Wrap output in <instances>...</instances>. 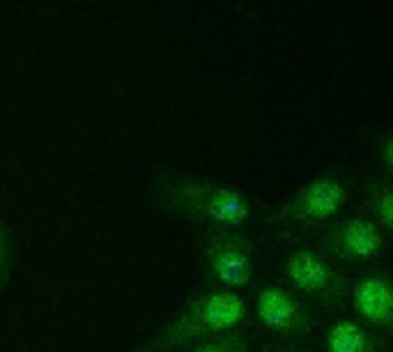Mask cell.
Returning a JSON list of instances; mask_svg holds the SVG:
<instances>
[{
    "label": "cell",
    "mask_w": 393,
    "mask_h": 352,
    "mask_svg": "<svg viewBox=\"0 0 393 352\" xmlns=\"http://www.w3.org/2000/svg\"><path fill=\"white\" fill-rule=\"evenodd\" d=\"M150 200L161 212L203 228H244L253 219V203L242 189L180 171L156 173Z\"/></svg>",
    "instance_id": "1"
},
{
    "label": "cell",
    "mask_w": 393,
    "mask_h": 352,
    "mask_svg": "<svg viewBox=\"0 0 393 352\" xmlns=\"http://www.w3.org/2000/svg\"><path fill=\"white\" fill-rule=\"evenodd\" d=\"M249 315V302L242 293L203 288L191 293L159 329L127 352H180L214 334L237 329Z\"/></svg>",
    "instance_id": "2"
},
{
    "label": "cell",
    "mask_w": 393,
    "mask_h": 352,
    "mask_svg": "<svg viewBox=\"0 0 393 352\" xmlns=\"http://www.w3.org/2000/svg\"><path fill=\"white\" fill-rule=\"evenodd\" d=\"M347 200L349 178L343 171H327L301 184L283 203L269 210L265 221L283 231H316L340 217Z\"/></svg>",
    "instance_id": "3"
},
{
    "label": "cell",
    "mask_w": 393,
    "mask_h": 352,
    "mask_svg": "<svg viewBox=\"0 0 393 352\" xmlns=\"http://www.w3.org/2000/svg\"><path fill=\"white\" fill-rule=\"evenodd\" d=\"M285 288L297 293L306 304L322 311H340L347 304L349 277L329 256L313 244H297L281 260Z\"/></svg>",
    "instance_id": "4"
},
{
    "label": "cell",
    "mask_w": 393,
    "mask_h": 352,
    "mask_svg": "<svg viewBox=\"0 0 393 352\" xmlns=\"http://www.w3.org/2000/svg\"><path fill=\"white\" fill-rule=\"evenodd\" d=\"M200 265L209 288L242 293L256 274V244L242 228H205Z\"/></svg>",
    "instance_id": "5"
},
{
    "label": "cell",
    "mask_w": 393,
    "mask_h": 352,
    "mask_svg": "<svg viewBox=\"0 0 393 352\" xmlns=\"http://www.w3.org/2000/svg\"><path fill=\"white\" fill-rule=\"evenodd\" d=\"M313 246L334 262L366 265L387 253L389 235L366 214L336 217L334 221L313 231Z\"/></svg>",
    "instance_id": "6"
},
{
    "label": "cell",
    "mask_w": 393,
    "mask_h": 352,
    "mask_svg": "<svg viewBox=\"0 0 393 352\" xmlns=\"http://www.w3.org/2000/svg\"><path fill=\"white\" fill-rule=\"evenodd\" d=\"M253 313L262 329L285 341L304 339L318 327L313 306L283 284L260 286L253 299Z\"/></svg>",
    "instance_id": "7"
},
{
    "label": "cell",
    "mask_w": 393,
    "mask_h": 352,
    "mask_svg": "<svg viewBox=\"0 0 393 352\" xmlns=\"http://www.w3.org/2000/svg\"><path fill=\"white\" fill-rule=\"evenodd\" d=\"M347 304L354 318L389 336L393 329V288L387 269H370L349 284Z\"/></svg>",
    "instance_id": "8"
},
{
    "label": "cell",
    "mask_w": 393,
    "mask_h": 352,
    "mask_svg": "<svg viewBox=\"0 0 393 352\" xmlns=\"http://www.w3.org/2000/svg\"><path fill=\"white\" fill-rule=\"evenodd\" d=\"M325 352H387L389 336L356 318H338L325 329Z\"/></svg>",
    "instance_id": "9"
},
{
    "label": "cell",
    "mask_w": 393,
    "mask_h": 352,
    "mask_svg": "<svg viewBox=\"0 0 393 352\" xmlns=\"http://www.w3.org/2000/svg\"><path fill=\"white\" fill-rule=\"evenodd\" d=\"M363 210L384 233L393 231V187L391 178H370L363 184Z\"/></svg>",
    "instance_id": "10"
},
{
    "label": "cell",
    "mask_w": 393,
    "mask_h": 352,
    "mask_svg": "<svg viewBox=\"0 0 393 352\" xmlns=\"http://www.w3.org/2000/svg\"><path fill=\"white\" fill-rule=\"evenodd\" d=\"M180 352H251V336L242 327L214 334L205 341L189 346Z\"/></svg>",
    "instance_id": "11"
},
{
    "label": "cell",
    "mask_w": 393,
    "mask_h": 352,
    "mask_svg": "<svg viewBox=\"0 0 393 352\" xmlns=\"http://www.w3.org/2000/svg\"><path fill=\"white\" fill-rule=\"evenodd\" d=\"M16 258H19V244H16L14 231L0 219V293L10 284L16 267Z\"/></svg>",
    "instance_id": "12"
},
{
    "label": "cell",
    "mask_w": 393,
    "mask_h": 352,
    "mask_svg": "<svg viewBox=\"0 0 393 352\" xmlns=\"http://www.w3.org/2000/svg\"><path fill=\"white\" fill-rule=\"evenodd\" d=\"M373 152H375V159L380 162L382 166V175H387L391 178L393 173V134L389 129L380 131V134H375L373 138Z\"/></svg>",
    "instance_id": "13"
},
{
    "label": "cell",
    "mask_w": 393,
    "mask_h": 352,
    "mask_svg": "<svg viewBox=\"0 0 393 352\" xmlns=\"http://www.w3.org/2000/svg\"><path fill=\"white\" fill-rule=\"evenodd\" d=\"M258 352H316V350L297 346V343H272V346L260 348Z\"/></svg>",
    "instance_id": "14"
}]
</instances>
